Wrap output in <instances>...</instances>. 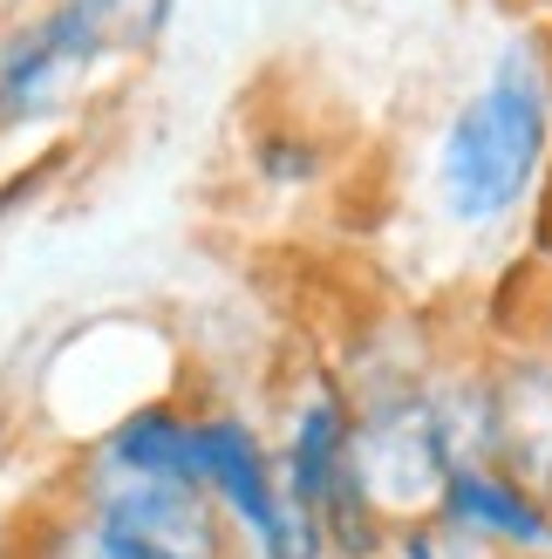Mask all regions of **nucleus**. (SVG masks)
I'll list each match as a JSON object with an SVG mask.
<instances>
[{
    "label": "nucleus",
    "mask_w": 552,
    "mask_h": 559,
    "mask_svg": "<svg viewBox=\"0 0 552 559\" xmlns=\"http://www.w3.org/2000/svg\"><path fill=\"white\" fill-rule=\"evenodd\" d=\"M552 171V48L512 35L430 151V199L457 233H499L526 212Z\"/></svg>",
    "instance_id": "1"
},
{
    "label": "nucleus",
    "mask_w": 552,
    "mask_h": 559,
    "mask_svg": "<svg viewBox=\"0 0 552 559\" xmlns=\"http://www.w3.org/2000/svg\"><path fill=\"white\" fill-rule=\"evenodd\" d=\"M355 471H362L375 512L396 533L403 525H430L436 506H444L451 471H457L436 389H423V382L369 389L355 403Z\"/></svg>",
    "instance_id": "2"
},
{
    "label": "nucleus",
    "mask_w": 552,
    "mask_h": 559,
    "mask_svg": "<svg viewBox=\"0 0 552 559\" xmlns=\"http://www.w3.org/2000/svg\"><path fill=\"white\" fill-rule=\"evenodd\" d=\"M69 498L89 512L109 559H239V525L205 485L117 478L82 457Z\"/></svg>",
    "instance_id": "3"
},
{
    "label": "nucleus",
    "mask_w": 552,
    "mask_h": 559,
    "mask_svg": "<svg viewBox=\"0 0 552 559\" xmlns=\"http://www.w3.org/2000/svg\"><path fill=\"white\" fill-rule=\"evenodd\" d=\"M103 62H117V55L75 0H41L35 14H21L0 35V144L69 117Z\"/></svg>",
    "instance_id": "4"
},
{
    "label": "nucleus",
    "mask_w": 552,
    "mask_h": 559,
    "mask_svg": "<svg viewBox=\"0 0 552 559\" xmlns=\"http://www.w3.org/2000/svg\"><path fill=\"white\" fill-rule=\"evenodd\" d=\"M199 485L226 506V519L253 552L287 525L293 498L280 478V457L266 451V437L239 409H199Z\"/></svg>",
    "instance_id": "5"
},
{
    "label": "nucleus",
    "mask_w": 552,
    "mask_h": 559,
    "mask_svg": "<svg viewBox=\"0 0 552 559\" xmlns=\"http://www.w3.org/2000/svg\"><path fill=\"white\" fill-rule=\"evenodd\" d=\"M491 396V464L552 506V361L526 342L484 361Z\"/></svg>",
    "instance_id": "6"
},
{
    "label": "nucleus",
    "mask_w": 552,
    "mask_h": 559,
    "mask_svg": "<svg viewBox=\"0 0 552 559\" xmlns=\"http://www.w3.org/2000/svg\"><path fill=\"white\" fill-rule=\"evenodd\" d=\"M436 525L457 539L499 546L505 559H552V506L499 464H457L444 506H436Z\"/></svg>",
    "instance_id": "7"
},
{
    "label": "nucleus",
    "mask_w": 552,
    "mask_h": 559,
    "mask_svg": "<svg viewBox=\"0 0 552 559\" xmlns=\"http://www.w3.org/2000/svg\"><path fill=\"white\" fill-rule=\"evenodd\" d=\"M96 471L117 478H171V485H199V409L178 403H136L96 437L89 451Z\"/></svg>",
    "instance_id": "8"
},
{
    "label": "nucleus",
    "mask_w": 552,
    "mask_h": 559,
    "mask_svg": "<svg viewBox=\"0 0 552 559\" xmlns=\"http://www.w3.org/2000/svg\"><path fill=\"white\" fill-rule=\"evenodd\" d=\"M348 457H355V403L335 382H314L308 396L293 403V430H287V451H280L287 498H300V506L321 519V506H327V491L341 485Z\"/></svg>",
    "instance_id": "9"
},
{
    "label": "nucleus",
    "mask_w": 552,
    "mask_h": 559,
    "mask_svg": "<svg viewBox=\"0 0 552 559\" xmlns=\"http://www.w3.org/2000/svg\"><path fill=\"white\" fill-rule=\"evenodd\" d=\"M82 14L96 21V35L109 41V55L117 62H130V55H151L164 41V27H171L178 0H75Z\"/></svg>",
    "instance_id": "10"
},
{
    "label": "nucleus",
    "mask_w": 552,
    "mask_h": 559,
    "mask_svg": "<svg viewBox=\"0 0 552 559\" xmlns=\"http://www.w3.org/2000/svg\"><path fill=\"white\" fill-rule=\"evenodd\" d=\"M321 171H327L321 136H308V130H260L253 136V178L266 191H308Z\"/></svg>",
    "instance_id": "11"
},
{
    "label": "nucleus",
    "mask_w": 552,
    "mask_h": 559,
    "mask_svg": "<svg viewBox=\"0 0 552 559\" xmlns=\"http://www.w3.org/2000/svg\"><path fill=\"white\" fill-rule=\"evenodd\" d=\"M21 559H109V546L96 539V525L89 512L69 506L62 512H35V519H21Z\"/></svg>",
    "instance_id": "12"
},
{
    "label": "nucleus",
    "mask_w": 552,
    "mask_h": 559,
    "mask_svg": "<svg viewBox=\"0 0 552 559\" xmlns=\"http://www.w3.org/2000/svg\"><path fill=\"white\" fill-rule=\"evenodd\" d=\"M389 559H444V525H436V519L430 525H403Z\"/></svg>",
    "instance_id": "13"
},
{
    "label": "nucleus",
    "mask_w": 552,
    "mask_h": 559,
    "mask_svg": "<svg viewBox=\"0 0 552 559\" xmlns=\"http://www.w3.org/2000/svg\"><path fill=\"white\" fill-rule=\"evenodd\" d=\"M532 348H539V355L552 361V294L539 300V314H532Z\"/></svg>",
    "instance_id": "14"
},
{
    "label": "nucleus",
    "mask_w": 552,
    "mask_h": 559,
    "mask_svg": "<svg viewBox=\"0 0 552 559\" xmlns=\"http://www.w3.org/2000/svg\"><path fill=\"white\" fill-rule=\"evenodd\" d=\"M545 233H552V191H545Z\"/></svg>",
    "instance_id": "15"
}]
</instances>
